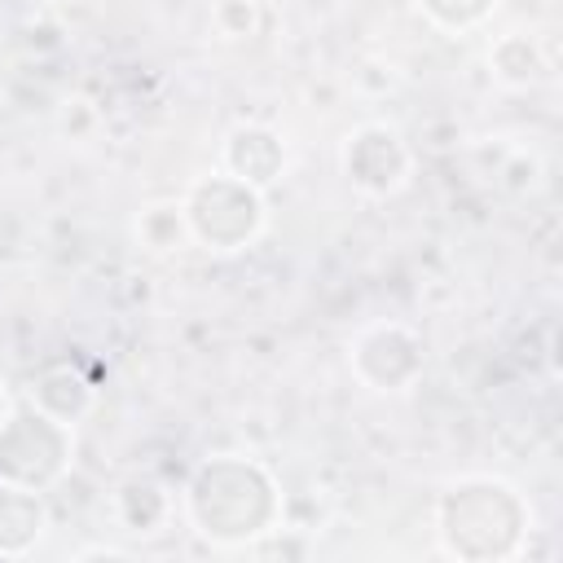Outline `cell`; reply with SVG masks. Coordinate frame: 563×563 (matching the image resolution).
<instances>
[{
    "instance_id": "obj_1",
    "label": "cell",
    "mask_w": 563,
    "mask_h": 563,
    "mask_svg": "<svg viewBox=\"0 0 563 563\" xmlns=\"http://www.w3.org/2000/svg\"><path fill=\"white\" fill-rule=\"evenodd\" d=\"M189 220H194V229H198L202 242L229 251V246H238L242 238L255 233V224H260V202H255V194L246 189V180H238V176H211V180H202V185L194 189V198H189Z\"/></svg>"
},
{
    "instance_id": "obj_4",
    "label": "cell",
    "mask_w": 563,
    "mask_h": 563,
    "mask_svg": "<svg viewBox=\"0 0 563 563\" xmlns=\"http://www.w3.org/2000/svg\"><path fill=\"white\" fill-rule=\"evenodd\" d=\"M40 532V501L22 488H0V550H22Z\"/></svg>"
},
{
    "instance_id": "obj_3",
    "label": "cell",
    "mask_w": 563,
    "mask_h": 563,
    "mask_svg": "<svg viewBox=\"0 0 563 563\" xmlns=\"http://www.w3.org/2000/svg\"><path fill=\"white\" fill-rule=\"evenodd\" d=\"M229 167H233L238 180L264 185V180H273L277 167H282V145H277L268 132L246 128V132H238V136L229 141Z\"/></svg>"
},
{
    "instance_id": "obj_2",
    "label": "cell",
    "mask_w": 563,
    "mask_h": 563,
    "mask_svg": "<svg viewBox=\"0 0 563 563\" xmlns=\"http://www.w3.org/2000/svg\"><path fill=\"white\" fill-rule=\"evenodd\" d=\"M365 141H369L374 158L347 150V154H343L347 176H352L356 185H365V189H391V185L405 176V150L396 145V136H391L387 128H365Z\"/></svg>"
}]
</instances>
